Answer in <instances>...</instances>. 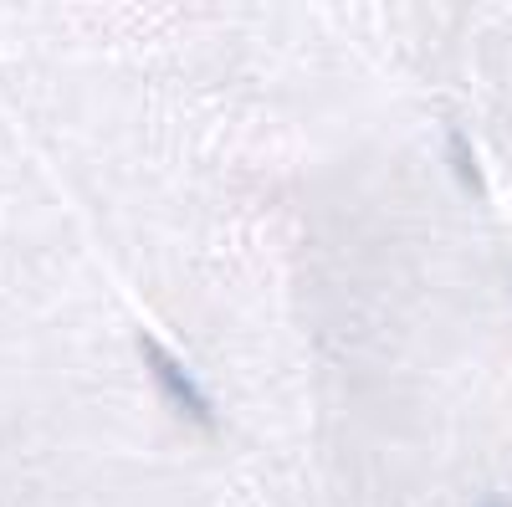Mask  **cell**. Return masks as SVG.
Listing matches in <instances>:
<instances>
[{"label":"cell","instance_id":"1","mask_svg":"<svg viewBox=\"0 0 512 507\" xmlns=\"http://www.w3.org/2000/svg\"><path fill=\"white\" fill-rule=\"evenodd\" d=\"M139 359H144V369H149V379H154V390L175 405L180 415H190L195 426H210V420H216V410H210V395L195 385V374H190L175 354H169L159 338H149V333L139 338Z\"/></svg>","mask_w":512,"mask_h":507},{"label":"cell","instance_id":"2","mask_svg":"<svg viewBox=\"0 0 512 507\" xmlns=\"http://www.w3.org/2000/svg\"><path fill=\"white\" fill-rule=\"evenodd\" d=\"M451 159H456V175H461V185H466V190H482L477 159H472V149H466V139H461V134H451Z\"/></svg>","mask_w":512,"mask_h":507},{"label":"cell","instance_id":"3","mask_svg":"<svg viewBox=\"0 0 512 507\" xmlns=\"http://www.w3.org/2000/svg\"><path fill=\"white\" fill-rule=\"evenodd\" d=\"M482 507H507V502H497V497H492V502H482Z\"/></svg>","mask_w":512,"mask_h":507}]
</instances>
